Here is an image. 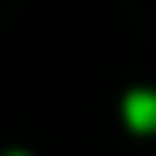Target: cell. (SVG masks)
Segmentation results:
<instances>
[{
	"mask_svg": "<svg viewBox=\"0 0 156 156\" xmlns=\"http://www.w3.org/2000/svg\"><path fill=\"white\" fill-rule=\"evenodd\" d=\"M127 122L151 132L156 127V93H127Z\"/></svg>",
	"mask_w": 156,
	"mask_h": 156,
	"instance_id": "1",
	"label": "cell"
},
{
	"mask_svg": "<svg viewBox=\"0 0 156 156\" xmlns=\"http://www.w3.org/2000/svg\"><path fill=\"white\" fill-rule=\"evenodd\" d=\"M15 156H20V151H15Z\"/></svg>",
	"mask_w": 156,
	"mask_h": 156,
	"instance_id": "2",
	"label": "cell"
}]
</instances>
